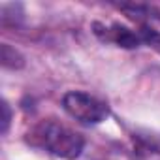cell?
<instances>
[{
  "mask_svg": "<svg viewBox=\"0 0 160 160\" xmlns=\"http://www.w3.org/2000/svg\"><path fill=\"white\" fill-rule=\"evenodd\" d=\"M27 141L32 147L47 151L64 160H75L85 147V139L81 134L55 119H45L34 124L27 134Z\"/></svg>",
  "mask_w": 160,
  "mask_h": 160,
  "instance_id": "6da1fadb",
  "label": "cell"
},
{
  "mask_svg": "<svg viewBox=\"0 0 160 160\" xmlns=\"http://www.w3.org/2000/svg\"><path fill=\"white\" fill-rule=\"evenodd\" d=\"M64 111L83 124H100L109 117V108L106 102L83 91H68L62 96Z\"/></svg>",
  "mask_w": 160,
  "mask_h": 160,
  "instance_id": "7a4b0ae2",
  "label": "cell"
},
{
  "mask_svg": "<svg viewBox=\"0 0 160 160\" xmlns=\"http://www.w3.org/2000/svg\"><path fill=\"white\" fill-rule=\"evenodd\" d=\"M134 141H136V149L143 158H152V156L160 158V134L141 130L134 134Z\"/></svg>",
  "mask_w": 160,
  "mask_h": 160,
  "instance_id": "277c9868",
  "label": "cell"
},
{
  "mask_svg": "<svg viewBox=\"0 0 160 160\" xmlns=\"http://www.w3.org/2000/svg\"><path fill=\"white\" fill-rule=\"evenodd\" d=\"M0 62H2L4 68H10V70H19L25 66V58L23 55L12 47L10 43H2L0 45Z\"/></svg>",
  "mask_w": 160,
  "mask_h": 160,
  "instance_id": "5b68a950",
  "label": "cell"
},
{
  "mask_svg": "<svg viewBox=\"0 0 160 160\" xmlns=\"http://www.w3.org/2000/svg\"><path fill=\"white\" fill-rule=\"evenodd\" d=\"M138 32H139L143 43H147V45H151L152 49L160 51V32H158V30H154V28H151V27H147V25H141V28H139Z\"/></svg>",
  "mask_w": 160,
  "mask_h": 160,
  "instance_id": "8992f818",
  "label": "cell"
},
{
  "mask_svg": "<svg viewBox=\"0 0 160 160\" xmlns=\"http://www.w3.org/2000/svg\"><path fill=\"white\" fill-rule=\"evenodd\" d=\"M94 32L102 40L113 42V43H117L119 47H124V49H134L139 43H143L139 32H134L132 28H128L124 25H119V23H115L111 27H104L100 23H94Z\"/></svg>",
  "mask_w": 160,
  "mask_h": 160,
  "instance_id": "3957f363",
  "label": "cell"
},
{
  "mask_svg": "<svg viewBox=\"0 0 160 160\" xmlns=\"http://www.w3.org/2000/svg\"><path fill=\"white\" fill-rule=\"evenodd\" d=\"M0 109H2V119H0V132L6 134L8 128H10V122H12V109H10V104L6 100H2V106H0Z\"/></svg>",
  "mask_w": 160,
  "mask_h": 160,
  "instance_id": "52a82bcc",
  "label": "cell"
}]
</instances>
